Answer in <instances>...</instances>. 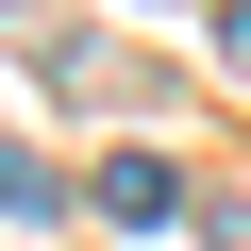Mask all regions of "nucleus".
Instances as JSON below:
<instances>
[{
    "mask_svg": "<svg viewBox=\"0 0 251 251\" xmlns=\"http://www.w3.org/2000/svg\"><path fill=\"white\" fill-rule=\"evenodd\" d=\"M100 218H117V234L184 218V168H168V151H117V168H100Z\"/></svg>",
    "mask_w": 251,
    "mask_h": 251,
    "instance_id": "obj_1",
    "label": "nucleus"
},
{
    "mask_svg": "<svg viewBox=\"0 0 251 251\" xmlns=\"http://www.w3.org/2000/svg\"><path fill=\"white\" fill-rule=\"evenodd\" d=\"M67 201V168H34V151H0V218H50Z\"/></svg>",
    "mask_w": 251,
    "mask_h": 251,
    "instance_id": "obj_2",
    "label": "nucleus"
},
{
    "mask_svg": "<svg viewBox=\"0 0 251 251\" xmlns=\"http://www.w3.org/2000/svg\"><path fill=\"white\" fill-rule=\"evenodd\" d=\"M201 34H218V67L251 84V0H218V17H201Z\"/></svg>",
    "mask_w": 251,
    "mask_h": 251,
    "instance_id": "obj_3",
    "label": "nucleus"
}]
</instances>
